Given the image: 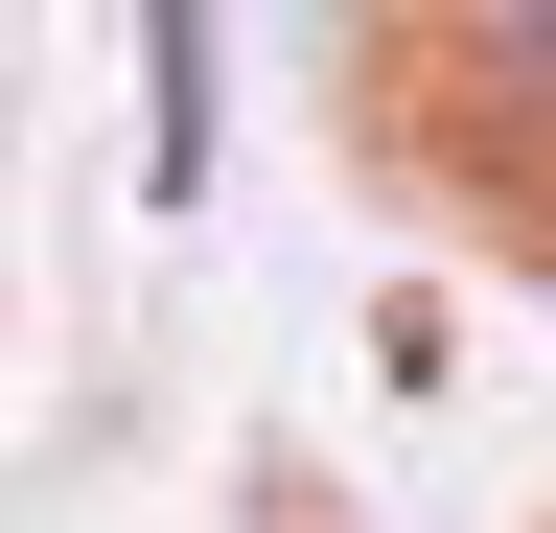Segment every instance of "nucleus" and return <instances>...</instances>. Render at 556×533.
Listing matches in <instances>:
<instances>
[]
</instances>
